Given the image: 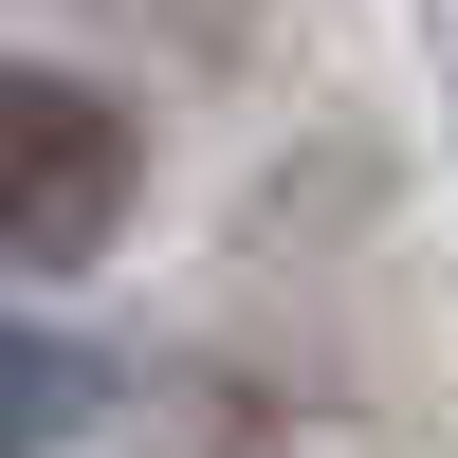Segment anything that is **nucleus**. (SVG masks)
Returning a JSON list of instances; mask_svg holds the SVG:
<instances>
[{"label":"nucleus","instance_id":"f257e3e1","mask_svg":"<svg viewBox=\"0 0 458 458\" xmlns=\"http://www.w3.org/2000/svg\"><path fill=\"white\" fill-rule=\"evenodd\" d=\"M129 220V110L0 55V257H92Z\"/></svg>","mask_w":458,"mask_h":458},{"label":"nucleus","instance_id":"f03ea898","mask_svg":"<svg viewBox=\"0 0 458 458\" xmlns=\"http://www.w3.org/2000/svg\"><path fill=\"white\" fill-rule=\"evenodd\" d=\"M73 403H92V367H73V349H37V330H0V458H37Z\"/></svg>","mask_w":458,"mask_h":458}]
</instances>
